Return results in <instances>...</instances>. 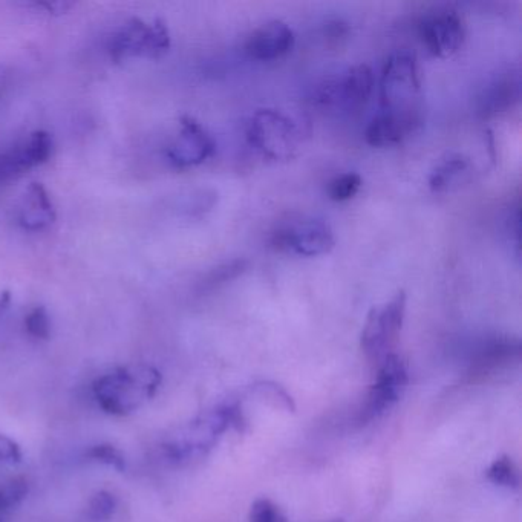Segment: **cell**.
Here are the masks:
<instances>
[{"mask_svg":"<svg viewBox=\"0 0 522 522\" xmlns=\"http://www.w3.org/2000/svg\"><path fill=\"white\" fill-rule=\"evenodd\" d=\"M328 522H345V521H343V519H333V521H328Z\"/></svg>","mask_w":522,"mask_h":522,"instance_id":"f1b7e54d","label":"cell"},{"mask_svg":"<svg viewBox=\"0 0 522 522\" xmlns=\"http://www.w3.org/2000/svg\"><path fill=\"white\" fill-rule=\"evenodd\" d=\"M56 221L53 200L40 183H31L19 207V224L28 232L48 229Z\"/></svg>","mask_w":522,"mask_h":522,"instance_id":"9a60e30c","label":"cell"},{"mask_svg":"<svg viewBox=\"0 0 522 522\" xmlns=\"http://www.w3.org/2000/svg\"><path fill=\"white\" fill-rule=\"evenodd\" d=\"M408 369L397 354L389 353L379 363L376 383L369 388L365 403L359 412L360 425H368L399 402L408 386Z\"/></svg>","mask_w":522,"mask_h":522,"instance_id":"ba28073f","label":"cell"},{"mask_svg":"<svg viewBox=\"0 0 522 522\" xmlns=\"http://www.w3.org/2000/svg\"><path fill=\"white\" fill-rule=\"evenodd\" d=\"M30 492V486L25 478H14L10 483L0 487V512L19 506Z\"/></svg>","mask_w":522,"mask_h":522,"instance_id":"44dd1931","label":"cell"},{"mask_svg":"<svg viewBox=\"0 0 522 522\" xmlns=\"http://www.w3.org/2000/svg\"><path fill=\"white\" fill-rule=\"evenodd\" d=\"M294 42L296 37L288 23L278 19L268 20L248 36L245 53L258 62H271L287 56Z\"/></svg>","mask_w":522,"mask_h":522,"instance_id":"4fadbf2b","label":"cell"},{"mask_svg":"<svg viewBox=\"0 0 522 522\" xmlns=\"http://www.w3.org/2000/svg\"><path fill=\"white\" fill-rule=\"evenodd\" d=\"M333 229L328 222L316 218L297 219L282 224L271 235V245L284 253L316 258L334 248Z\"/></svg>","mask_w":522,"mask_h":522,"instance_id":"8992f818","label":"cell"},{"mask_svg":"<svg viewBox=\"0 0 522 522\" xmlns=\"http://www.w3.org/2000/svg\"><path fill=\"white\" fill-rule=\"evenodd\" d=\"M88 458L97 461V463L106 464V466L114 467L118 472H123L126 469V460L124 455L118 451L117 447L112 444H97L92 446L88 451Z\"/></svg>","mask_w":522,"mask_h":522,"instance_id":"cb8c5ba5","label":"cell"},{"mask_svg":"<svg viewBox=\"0 0 522 522\" xmlns=\"http://www.w3.org/2000/svg\"><path fill=\"white\" fill-rule=\"evenodd\" d=\"M469 169L470 160L466 155H447L432 170L431 177H429V187H431L432 192H443V190L449 189L458 178L463 177Z\"/></svg>","mask_w":522,"mask_h":522,"instance_id":"e0dca14e","label":"cell"},{"mask_svg":"<svg viewBox=\"0 0 522 522\" xmlns=\"http://www.w3.org/2000/svg\"><path fill=\"white\" fill-rule=\"evenodd\" d=\"M421 124V108L408 111H383L372 118L365 141L372 147H391L414 134Z\"/></svg>","mask_w":522,"mask_h":522,"instance_id":"5bb4252c","label":"cell"},{"mask_svg":"<svg viewBox=\"0 0 522 522\" xmlns=\"http://www.w3.org/2000/svg\"><path fill=\"white\" fill-rule=\"evenodd\" d=\"M418 36L431 56L446 59L464 45L466 25L455 8L435 7L418 22Z\"/></svg>","mask_w":522,"mask_h":522,"instance_id":"9c48e42d","label":"cell"},{"mask_svg":"<svg viewBox=\"0 0 522 522\" xmlns=\"http://www.w3.org/2000/svg\"><path fill=\"white\" fill-rule=\"evenodd\" d=\"M406 305L408 296L405 291L400 290L382 307H374L369 311L360 337V346L372 362H382L383 357L388 356L389 350L399 339L405 322Z\"/></svg>","mask_w":522,"mask_h":522,"instance_id":"5b68a950","label":"cell"},{"mask_svg":"<svg viewBox=\"0 0 522 522\" xmlns=\"http://www.w3.org/2000/svg\"><path fill=\"white\" fill-rule=\"evenodd\" d=\"M362 184V177H360L359 173H340V175H337L328 183L327 193L331 201L345 203V201L353 200L354 196L359 193Z\"/></svg>","mask_w":522,"mask_h":522,"instance_id":"d6986e66","label":"cell"},{"mask_svg":"<svg viewBox=\"0 0 522 522\" xmlns=\"http://www.w3.org/2000/svg\"><path fill=\"white\" fill-rule=\"evenodd\" d=\"M34 7L42 8V10H45L46 13L49 14H65L66 11L74 7V4H66V2H53V4H49V2H42V4H34Z\"/></svg>","mask_w":522,"mask_h":522,"instance_id":"83f0119b","label":"cell"},{"mask_svg":"<svg viewBox=\"0 0 522 522\" xmlns=\"http://www.w3.org/2000/svg\"><path fill=\"white\" fill-rule=\"evenodd\" d=\"M53 154V138L48 132L36 131L28 138L0 154V183L16 180L23 173L46 163Z\"/></svg>","mask_w":522,"mask_h":522,"instance_id":"8fae6325","label":"cell"},{"mask_svg":"<svg viewBox=\"0 0 522 522\" xmlns=\"http://www.w3.org/2000/svg\"><path fill=\"white\" fill-rule=\"evenodd\" d=\"M245 134L250 146L270 160H290L301 144V132L297 124L278 109H258L253 112Z\"/></svg>","mask_w":522,"mask_h":522,"instance_id":"7a4b0ae2","label":"cell"},{"mask_svg":"<svg viewBox=\"0 0 522 522\" xmlns=\"http://www.w3.org/2000/svg\"><path fill=\"white\" fill-rule=\"evenodd\" d=\"M379 86L383 111L420 109L421 77L415 54L408 49L392 53L383 66Z\"/></svg>","mask_w":522,"mask_h":522,"instance_id":"3957f363","label":"cell"},{"mask_svg":"<svg viewBox=\"0 0 522 522\" xmlns=\"http://www.w3.org/2000/svg\"><path fill=\"white\" fill-rule=\"evenodd\" d=\"M250 262L247 259H232L224 262L207 273L206 278L201 281L200 287L204 291L215 290V288L226 285L227 282L235 281L239 276L244 275Z\"/></svg>","mask_w":522,"mask_h":522,"instance_id":"ac0fdd59","label":"cell"},{"mask_svg":"<svg viewBox=\"0 0 522 522\" xmlns=\"http://www.w3.org/2000/svg\"><path fill=\"white\" fill-rule=\"evenodd\" d=\"M216 144L200 121L184 115L180 120L177 137L166 149L169 163L177 169L200 166L215 154Z\"/></svg>","mask_w":522,"mask_h":522,"instance_id":"30bf717a","label":"cell"},{"mask_svg":"<svg viewBox=\"0 0 522 522\" xmlns=\"http://www.w3.org/2000/svg\"><path fill=\"white\" fill-rule=\"evenodd\" d=\"M250 522H288V519L275 503H271L267 498H261L253 503Z\"/></svg>","mask_w":522,"mask_h":522,"instance_id":"d4e9b609","label":"cell"},{"mask_svg":"<svg viewBox=\"0 0 522 522\" xmlns=\"http://www.w3.org/2000/svg\"><path fill=\"white\" fill-rule=\"evenodd\" d=\"M161 385V374L152 366L118 368L98 377L92 385L95 400L103 411L128 415L152 399Z\"/></svg>","mask_w":522,"mask_h":522,"instance_id":"6da1fadb","label":"cell"},{"mask_svg":"<svg viewBox=\"0 0 522 522\" xmlns=\"http://www.w3.org/2000/svg\"><path fill=\"white\" fill-rule=\"evenodd\" d=\"M521 354V343L512 337H492L483 342L474 360V371L480 374L495 371L510 360L518 359Z\"/></svg>","mask_w":522,"mask_h":522,"instance_id":"2e32d148","label":"cell"},{"mask_svg":"<svg viewBox=\"0 0 522 522\" xmlns=\"http://www.w3.org/2000/svg\"><path fill=\"white\" fill-rule=\"evenodd\" d=\"M27 333L34 339L48 340L51 336V319L45 307H36L25 319Z\"/></svg>","mask_w":522,"mask_h":522,"instance_id":"603a6c76","label":"cell"},{"mask_svg":"<svg viewBox=\"0 0 522 522\" xmlns=\"http://www.w3.org/2000/svg\"><path fill=\"white\" fill-rule=\"evenodd\" d=\"M117 509V498L111 492L100 490L89 501L88 515L92 521H108Z\"/></svg>","mask_w":522,"mask_h":522,"instance_id":"7402d4cb","label":"cell"},{"mask_svg":"<svg viewBox=\"0 0 522 522\" xmlns=\"http://www.w3.org/2000/svg\"><path fill=\"white\" fill-rule=\"evenodd\" d=\"M170 33L161 19L144 20L134 17L118 28L109 40V56L121 60L158 59L170 49Z\"/></svg>","mask_w":522,"mask_h":522,"instance_id":"277c9868","label":"cell"},{"mask_svg":"<svg viewBox=\"0 0 522 522\" xmlns=\"http://www.w3.org/2000/svg\"><path fill=\"white\" fill-rule=\"evenodd\" d=\"M348 34H350V25L345 20L340 19V17L327 20L325 27H323V37H325L330 46L340 45Z\"/></svg>","mask_w":522,"mask_h":522,"instance_id":"484cf974","label":"cell"},{"mask_svg":"<svg viewBox=\"0 0 522 522\" xmlns=\"http://www.w3.org/2000/svg\"><path fill=\"white\" fill-rule=\"evenodd\" d=\"M521 98V71L518 66H507L486 80L477 95L478 115L495 117L512 109Z\"/></svg>","mask_w":522,"mask_h":522,"instance_id":"7c38bea8","label":"cell"},{"mask_svg":"<svg viewBox=\"0 0 522 522\" xmlns=\"http://www.w3.org/2000/svg\"><path fill=\"white\" fill-rule=\"evenodd\" d=\"M487 480L496 486L507 487V489H518L519 474L512 458L501 457L490 464L486 472Z\"/></svg>","mask_w":522,"mask_h":522,"instance_id":"ffe728a7","label":"cell"},{"mask_svg":"<svg viewBox=\"0 0 522 522\" xmlns=\"http://www.w3.org/2000/svg\"><path fill=\"white\" fill-rule=\"evenodd\" d=\"M22 451L19 444L14 443L11 438L0 435V463H20Z\"/></svg>","mask_w":522,"mask_h":522,"instance_id":"4316f807","label":"cell"},{"mask_svg":"<svg viewBox=\"0 0 522 522\" xmlns=\"http://www.w3.org/2000/svg\"><path fill=\"white\" fill-rule=\"evenodd\" d=\"M374 72L371 66L360 63L346 69L339 77L323 80L316 89V100L325 108L354 111L368 102L374 91Z\"/></svg>","mask_w":522,"mask_h":522,"instance_id":"52a82bcc","label":"cell"}]
</instances>
